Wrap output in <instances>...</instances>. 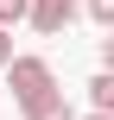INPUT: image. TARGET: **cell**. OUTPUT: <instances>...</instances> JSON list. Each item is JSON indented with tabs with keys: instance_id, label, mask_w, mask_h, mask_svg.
Here are the masks:
<instances>
[{
	"instance_id": "6da1fadb",
	"label": "cell",
	"mask_w": 114,
	"mask_h": 120,
	"mask_svg": "<svg viewBox=\"0 0 114 120\" xmlns=\"http://www.w3.org/2000/svg\"><path fill=\"white\" fill-rule=\"evenodd\" d=\"M6 89H13V101H19V114H25V108H38L44 95H57V70H51L44 57H13V63H6Z\"/></svg>"
},
{
	"instance_id": "7a4b0ae2",
	"label": "cell",
	"mask_w": 114,
	"mask_h": 120,
	"mask_svg": "<svg viewBox=\"0 0 114 120\" xmlns=\"http://www.w3.org/2000/svg\"><path fill=\"white\" fill-rule=\"evenodd\" d=\"M76 13H83V0H32V13H25V19H32V32L57 38V32L76 19Z\"/></svg>"
},
{
	"instance_id": "3957f363",
	"label": "cell",
	"mask_w": 114,
	"mask_h": 120,
	"mask_svg": "<svg viewBox=\"0 0 114 120\" xmlns=\"http://www.w3.org/2000/svg\"><path fill=\"white\" fill-rule=\"evenodd\" d=\"M25 120H76V108H70V101H63V89H57V95H44L38 108H25Z\"/></svg>"
},
{
	"instance_id": "277c9868",
	"label": "cell",
	"mask_w": 114,
	"mask_h": 120,
	"mask_svg": "<svg viewBox=\"0 0 114 120\" xmlns=\"http://www.w3.org/2000/svg\"><path fill=\"white\" fill-rule=\"evenodd\" d=\"M89 108H102V114H114V70H102V76L89 82Z\"/></svg>"
},
{
	"instance_id": "5b68a950",
	"label": "cell",
	"mask_w": 114,
	"mask_h": 120,
	"mask_svg": "<svg viewBox=\"0 0 114 120\" xmlns=\"http://www.w3.org/2000/svg\"><path fill=\"white\" fill-rule=\"evenodd\" d=\"M83 13H89V19L102 25V32H108V25H114V0H83Z\"/></svg>"
},
{
	"instance_id": "8992f818",
	"label": "cell",
	"mask_w": 114,
	"mask_h": 120,
	"mask_svg": "<svg viewBox=\"0 0 114 120\" xmlns=\"http://www.w3.org/2000/svg\"><path fill=\"white\" fill-rule=\"evenodd\" d=\"M25 13H32V0H0V25H19Z\"/></svg>"
},
{
	"instance_id": "52a82bcc",
	"label": "cell",
	"mask_w": 114,
	"mask_h": 120,
	"mask_svg": "<svg viewBox=\"0 0 114 120\" xmlns=\"http://www.w3.org/2000/svg\"><path fill=\"white\" fill-rule=\"evenodd\" d=\"M102 70H114V25L102 32Z\"/></svg>"
},
{
	"instance_id": "ba28073f",
	"label": "cell",
	"mask_w": 114,
	"mask_h": 120,
	"mask_svg": "<svg viewBox=\"0 0 114 120\" xmlns=\"http://www.w3.org/2000/svg\"><path fill=\"white\" fill-rule=\"evenodd\" d=\"M13 63V38H6V25H0V70Z\"/></svg>"
},
{
	"instance_id": "9c48e42d",
	"label": "cell",
	"mask_w": 114,
	"mask_h": 120,
	"mask_svg": "<svg viewBox=\"0 0 114 120\" xmlns=\"http://www.w3.org/2000/svg\"><path fill=\"white\" fill-rule=\"evenodd\" d=\"M89 120H114V114H102V108H95V114H89Z\"/></svg>"
}]
</instances>
